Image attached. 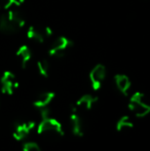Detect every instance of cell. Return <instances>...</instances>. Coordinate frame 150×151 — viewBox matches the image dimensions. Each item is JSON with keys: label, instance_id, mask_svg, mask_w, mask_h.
Returning a JSON list of instances; mask_svg holds the SVG:
<instances>
[{"label": "cell", "instance_id": "1", "mask_svg": "<svg viewBox=\"0 0 150 151\" xmlns=\"http://www.w3.org/2000/svg\"><path fill=\"white\" fill-rule=\"evenodd\" d=\"M36 131L39 136L47 139L62 137L64 135V127L62 123L52 116L41 118L39 123L36 125Z\"/></svg>", "mask_w": 150, "mask_h": 151}, {"label": "cell", "instance_id": "2", "mask_svg": "<svg viewBox=\"0 0 150 151\" xmlns=\"http://www.w3.org/2000/svg\"><path fill=\"white\" fill-rule=\"evenodd\" d=\"M128 109L137 118H144L150 114V105L146 101L145 95L141 91H136L131 96Z\"/></svg>", "mask_w": 150, "mask_h": 151}, {"label": "cell", "instance_id": "3", "mask_svg": "<svg viewBox=\"0 0 150 151\" xmlns=\"http://www.w3.org/2000/svg\"><path fill=\"white\" fill-rule=\"evenodd\" d=\"M69 119H70V127L72 134L76 137H82L84 135V121H83V114H81L74 106H71L70 114H69Z\"/></svg>", "mask_w": 150, "mask_h": 151}, {"label": "cell", "instance_id": "4", "mask_svg": "<svg viewBox=\"0 0 150 151\" xmlns=\"http://www.w3.org/2000/svg\"><path fill=\"white\" fill-rule=\"evenodd\" d=\"M107 76V70L106 67L102 64H98L96 65L90 72V82L94 91H99L102 88L103 83H104L105 79Z\"/></svg>", "mask_w": 150, "mask_h": 151}, {"label": "cell", "instance_id": "5", "mask_svg": "<svg viewBox=\"0 0 150 151\" xmlns=\"http://www.w3.org/2000/svg\"><path fill=\"white\" fill-rule=\"evenodd\" d=\"M35 127H36V123L32 120L20 121L14 124L12 135L17 141H24Z\"/></svg>", "mask_w": 150, "mask_h": 151}, {"label": "cell", "instance_id": "6", "mask_svg": "<svg viewBox=\"0 0 150 151\" xmlns=\"http://www.w3.org/2000/svg\"><path fill=\"white\" fill-rule=\"evenodd\" d=\"M0 86H1V91L5 95H12L14 91L18 88L19 82L12 72L5 71L0 79Z\"/></svg>", "mask_w": 150, "mask_h": 151}, {"label": "cell", "instance_id": "7", "mask_svg": "<svg viewBox=\"0 0 150 151\" xmlns=\"http://www.w3.org/2000/svg\"><path fill=\"white\" fill-rule=\"evenodd\" d=\"M71 41L68 38L61 36L52 42L50 47V55L52 57H62L70 48Z\"/></svg>", "mask_w": 150, "mask_h": 151}, {"label": "cell", "instance_id": "8", "mask_svg": "<svg viewBox=\"0 0 150 151\" xmlns=\"http://www.w3.org/2000/svg\"><path fill=\"white\" fill-rule=\"evenodd\" d=\"M98 101V98L95 97L93 95H84L81 98L76 101L75 104H73V106L80 112L81 114H84L86 112H90V110L94 108L95 104Z\"/></svg>", "mask_w": 150, "mask_h": 151}, {"label": "cell", "instance_id": "9", "mask_svg": "<svg viewBox=\"0 0 150 151\" xmlns=\"http://www.w3.org/2000/svg\"><path fill=\"white\" fill-rule=\"evenodd\" d=\"M27 35H28L29 39L33 40V41L39 42V43H42L46 38H48L52 35V31H50V29L47 28V27H45V28H40V27L31 26L30 28L28 29Z\"/></svg>", "mask_w": 150, "mask_h": 151}, {"label": "cell", "instance_id": "10", "mask_svg": "<svg viewBox=\"0 0 150 151\" xmlns=\"http://www.w3.org/2000/svg\"><path fill=\"white\" fill-rule=\"evenodd\" d=\"M114 84H115V88H117V91L121 95L128 96L131 86H132V82H131V79L128 76L124 75V74H117V75H115V77H114Z\"/></svg>", "mask_w": 150, "mask_h": 151}, {"label": "cell", "instance_id": "11", "mask_svg": "<svg viewBox=\"0 0 150 151\" xmlns=\"http://www.w3.org/2000/svg\"><path fill=\"white\" fill-rule=\"evenodd\" d=\"M55 99V93L50 91H42L36 97V99L33 102V105L37 108V109H41V108H46L50 105Z\"/></svg>", "mask_w": 150, "mask_h": 151}, {"label": "cell", "instance_id": "12", "mask_svg": "<svg viewBox=\"0 0 150 151\" xmlns=\"http://www.w3.org/2000/svg\"><path fill=\"white\" fill-rule=\"evenodd\" d=\"M19 30H20V28L18 27V25L10 20L7 14L0 16V31L6 34H12Z\"/></svg>", "mask_w": 150, "mask_h": 151}, {"label": "cell", "instance_id": "13", "mask_svg": "<svg viewBox=\"0 0 150 151\" xmlns=\"http://www.w3.org/2000/svg\"><path fill=\"white\" fill-rule=\"evenodd\" d=\"M16 57H17V60H18L21 67L26 68L27 65L29 64V62L31 61L32 52H31V50L27 45H22L18 50H17Z\"/></svg>", "mask_w": 150, "mask_h": 151}, {"label": "cell", "instance_id": "14", "mask_svg": "<svg viewBox=\"0 0 150 151\" xmlns=\"http://www.w3.org/2000/svg\"><path fill=\"white\" fill-rule=\"evenodd\" d=\"M134 121L128 115H123L116 122V131L118 133H128L134 129Z\"/></svg>", "mask_w": 150, "mask_h": 151}, {"label": "cell", "instance_id": "15", "mask_svg": "<svg viewBox=\"0 0 150 151\" xmlns=\"http://www.w3.org/2000/svg\"><path fill=\"white\" fill-rule=\"evenodd\" d=\"M37 71L43 77H47L50 73V64L45 59L37 62Z\"/></svg>", "mask_w": 150, "mask_h": 151}, {"label": "cell", "instance_id": "16", "mask_svg": "<svg viewBox=\"0 0 150 151\" xmlns=\"http://www.w3.org/2000/svg\"><path fill=\"white\" fill-rule=\"evenodd\" d=\"M23 151H42L36 142L28 141L23 144Z\"/></svg>", "mask_w": 150, "mask_h": 151}, {"label": "cell", "instance_id": "17", "mask_svg": "<svg viewBox=\"0 0 150 151\" xmlns=\"http://www.w3.org/2000/svg\"><path fill=\"white\" fill-rule=\"evenodd\" d=\"M16 4L17 0H0V10H7Z\"/></svg>", "mask_w": 150, "mask_h": 151}]
</instances>
